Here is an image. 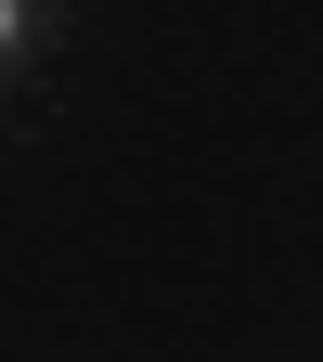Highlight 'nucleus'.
<instances>
[{"instance_id":"obj_1","label":"nucleus","mask_w":323,"mask_h":362,"mask_svg":"<svg viewBox=\"0 0 323 362\" xmlns=\"http://www.w3.org/2000/svg\"><path fill=\"white\" fill-rule=\"evenodd\" d=\"M13 39H26V0H0V52H13Z\"/></svg>"}]
</instances>
